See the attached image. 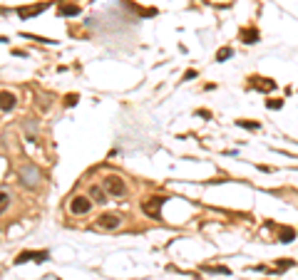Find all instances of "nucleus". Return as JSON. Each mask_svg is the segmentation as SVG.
<instances>
[{"label":"nucleus","mask_w":298,"mask_h":280,"mask_svg":"<svg viewBox=\"0 0 298 280\" xmlns=\"http://www.w3.org/2000/svg\"><path fill=\"white\" fill-rule=\"evenodd\" d=\"M102 186H104V191H107L109 196H115V198L127 196V184H124V179L117 176V174H107V176L102 179Z\"/></svg>","instance_id":"nucleus-1"},{"label":"nucleus","mask_w":298,"mask_h":280,"mask_svg":"<svg viewBox=\"0 0 298 280\" xmlns=\"http://www.w3.org/2000/svg\"><path fill=\"white\" fill-rule=\"evenodd\" d=\"M15 94H10V92H3V114H8V112H13L15 109Z\"/></svg>","instance_id":"nucleus-10"},{"label":"nucleus","mask_w":298,"mask_h":280,"mask_svg":"<svg viewBox=\"0 0 298 280\" xmlns=\"http://www.w3.org/2000/svg\"><path fill=\"white\" fill-rule=\"evenodd\" d=\"M241 37H244V43H246V45H248V43L253 45V43H258V30H253V27H251V30H244Z\"/></svg>","instance_id":"nucleus-11"},{"label":"nucleus","mask_w":298,"mask_h":280,"mask_svg":"<svg viewBox=\"0 0 298 280\" xmlns=\"http://www.w3.org/2000/svg\"><path fill=\"white\" fill-rule=\"evenodd\" d=\"M266 107H271V109H281V107H283V102H281V99H271V102L266 99Z\"/></svg>","instance_id":"nucleus-16"},{"label":"nucleus","mask_w":298,"mask_h":280,"mask_svg":"<svg viewBox=\"0 0 298 280\" xmlns=\"http://www.w3.org/2000/svg\"><path fill=\"white\" fill-rule=\"evenodd\" d=\"M90 209H92V201H90L87 196H74V198H72V204H70V211H72L74 216L90 213Z\"/></svg>","instance_id":"nucleus-4"},{"label":"nucleus","mask_w":298,"mask_h":280,"mask_svg":"<svg viewBox=\"0 0 298 280\" xmlns=\"http://www.w3.org/2000/svg\"><path fill=\"white\" fill-rule=\"evenodd\" d=\"M45 8H48V5H35V8H20V10H18V15H20L23 20H27V18H35L37 13H43Z\"/></svg>","instance_id":"nucleus-9"},{"label":"nucleus","mask_w":298,"mask_h":280,"mask_svg":"<svg viewBox=\"0 0 298 280\" xmlns=\"http://www.w3.org/2000/svg\"><path fill=\"white\" fill-rule=\"evenodd\" d=\"M293 238H296V231H293V228H288V231H281V241H283V243H291Z\"/></svg>","instance_id":"nucleus-13"},{"label":"nucleus","mask_w":298,"mask_h":280,"mask_svg":"<svg viewBox=\"0 0 298 280\" xmlns=\"http://www.w3.org/2000/svg\"><path fill=\"white\" fill-rule=\"evenodd\" d=\"M90 196L95 198L97 204H104L107 198H109V193L104 191V186H90Z\"/></svg>","instance_id":"nucleus-8"},{"label":"nucleus","mask_w":298,"mask_h":280,"mask_svg":"<svg viewBox=\"0 0 298 280\" xmlns=\"http://www.w3.org/2000/svg\"><path fill=\"white\" fill-rule=\"evenodd\" d=\"M37 260V263H43L45 258H48V253L45 251H25V253H20L18 258H15V263H27V260Z\"/></svg>","instance_id":"nucleus-5"},{"label":"nucleus","mask_w":298,"mask_h":280,"mask_svg":"<svg viewBox=\"0 0 298 280\" xmlns=\"http://www.w3.org/2000/svg\"><path fill=\"white\" fill-rule=\"evenodd\" d=\"M122 221H124V218H122L120 213H102V216L97 218L95 226L102 228V231H117V228L122 226Z\"/></svg>","instance_id":"nucleus-2"},{"label":"nucleus","mask_w":298,"mask_h":280,"mask_svg":"<svg viewBox=\"0 0 298 280\" xmlns=\"http://www.w3.org/2000/svg\"><path fill=\"white\" fill-rule=\"evenodd\" d=\"M231 55H234V50H231V47H221V50L216 52V62H224V60L231 57Z\"/></svg>","instance_id":"nucleus-12"},{"label":"nucleus","mask_w":298,"mask_h":280,"mask_svg":"<svg viewBox=\"0 0 298 280\" xmlns=\"http://www.w3.org/2000/svg\"><path fill=\"white\" fill-rule=\"evenodd\" d=\"M0 198H3V201H0V209L5 211V209H8V204H10V193H8V191H3V196H0Z\"/></svg>","instance_id":"nucleus-15"},{"label":"nucleus","mask_w":298,"mask_h":280,"mask_svg":"<svg viewBox=\"0 0 298 280\" xmlns=\"http://www.w3.org/2000/svg\"><path fill=\"white\" fill-rule=\"evenodd\" d=\"M20 176H23V184H25V186H35V184H37V169L30 166V164H25V166L20 169Z\"/></svg>","instance_id":"nucleus-6"},{"label":"nucleus","mask_w":298,"mask_h":280,"mask_svg":"<svg viewBox=\"0 0 298 280\" xmlns=\"http://www.w3.org/2000/svg\"><path fill=\"white\" fill-rule=\"evenodd\" d=\"M239 127H248V129H258V124H256V122H251V124H248V122H239Z\"/></svg>","instance_id":"nucleus-18"},{"label":"nucleus","mask_w":298,"mask_h":280,"mask_svg":"<svg viewBox=\"0 0 298 280\" xmlns=\"http://www.w3.org/2000/svg\"><path fill=\"white\" fill-rule=\"evenodd\" d=\"M65 104H67V107H70V104H77V94H72V97H67V102H65Z\"/></svg>","instance_id":"nucleus-19"},{"label":"nucleus","mask_w":298,"mask_h":280,"mask_svg":"<svg viewBox=\"0 0 298 280\" xmlns=\"http://www.w3.org/2000/svg\"><path fill=\"white\" fill-rule=\"evenodd\" d=\"M164 201H167L164 196H154V198H149V201H144V204H142V211H144L149 218H162L159 209L164 206Z\"/></svg>","instance_id":"nucleus-3"},{"label":"nucleus","mask_w":298,"mask_h":280,"mask_svg":"<svg viewBox=\"0 0 298 280\" xmlns=\"http://www.w3.org/2000/svg\"><path fill=\"white\" fill-rule=\"evenodd\" d=\"M251 87L264 90V92H271V90L276 87V82H271V79H264V77H251Z\"/></svg>","instance_id":"nucleus-7"},{"label":"nucleus","mask_w":298,"mask_h":280,"mask_svg":"<svg viewBox=\"0 0 298 280\" xmlns=\"http://www.w3.org/2000/svg\"><path fill=\"white\" fill-rule=\"evenodd\" d=\"M209 270H211V273H224V275H229V273H231L229 268H209Z\"/></svg>","instance_id":"nucleus-17"},{"label":"nucleus","mask_w":298,"mask_h":280,"mask_svg":"<svg viewBox=\"0 0 298 280\" xmlns=\"http://www.w3.org/2000/svg\"><path fill=\"white\" fill-rule=\"evenodd\" d=\"M77 13H80L77 5H65V8H60V15H77Z\"/></svg>","instance_id":"nucleus-14"}]
</instances>
